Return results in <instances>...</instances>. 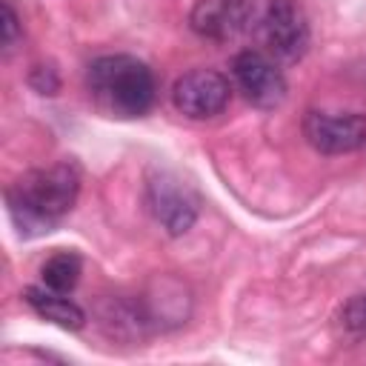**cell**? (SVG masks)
<instances>
[{"label": "cell", "mask_w": 366, "mask_h": 366, "mask_svg": "<svg viewBox=\"0 0 366 366\" xmlns=\"http://www.w3.org/2000/svg\"><path fill=\"white\" fill-rule=\"evenodd\" d=\"M80 194V172L74 163H54L20 174L9 192V214L23 237L51 232L74 206Z\"/></svg>", "instance_id": "6da1fadb"}, {"label": "cell", "mask_w": 366, "mask_h": 366, "mask_svg": "<svg viewBox=\"0 0 366 366\" xmlns=\"http://www.w3.org/2000/svg\"><path fill=\"white\" fill-rule=\"evenodd\" d=\"M86 89L106 117H140L154 106V71L132 54H103L86 69Z\"/></svg>", "instance_id": "7a4b0ae2"}, {"label": "cell", "mask_w": 366, "mask_h": 366, "mask_svg": "<svg viewBox=\"0 0 366 366\" xmlns=\"http://www.w3.org/2000/svg\"><path fill=\"white\" fill-rule=\"evenodd\" d=\"M309 17L295 0H272L260 17V43L266 54L283 63H295L309 49Z\"/></svg>", "instance_id": "3957f363"}, {"label": "cell", "mask_w": 366, "mask_h": 366, "mask_svg": "<svg viewBox=\"0 0 366 366\" xmlns=\"http://www.w3.org/2000/svg\"><path fill=\"white\" fill-rule=\"evenodd\" d=\"M303 134L320 154H349L366 146V117L360 112H320L309 109Z\"/></svg>", "instance_id": "277c9868"}, {"label": "cell", "mask_w": 366, "mask_h": 366, "mask_svg": "<svg viewBox=\"0 0 366 366\" xmlns=\"http://www.w3.org/2000/svg\"><path fill=\"white\" fill-rule=\"evenodd\" d=\"M232 77L243 97L257 109H274L286 100V77L277 69L274 57L246 49L232 57Z\"/></svg>", "instance_id": "5b68a950"}, {"label": "cell", "mask_w": 366, "mask_h": 366, "mask_svg": "<svg viewBox=\"0 0 366 366\" xmlns=\"http://www.w3.org/2000/svg\"><path fill=\"white\" fill-rule=\"evenodd\" d=\"M232 97L229 80L214 69H192L180 74L172 86V103L180 114L192 120H209L226 109Z\"/></svg>", "instance_id": "8992f818"}, {"label": "cell", "mask_w": 366, "mask_h": 366, "mask_svg": "<svg viewBox=\"0 0 366 366\" xmlns=\"http://www.w3.org/2000/svg\"><path fill=\"white\" fill-rule=\"evenodd\" d=\"M146 203L149 212L154 214V220L172 234H186L192 229V223L197 220V200L189 192V186L169 174V172H157L149 177L146 183Z\"/></svg>", "instance_id": "52a82bcc"}, {"label": "cell", "mask_w": 366, "mask_h": 366, "mask_svg": "<svg viewBox=\"0 0 366 366\" xmlns=\"http://www.w3.org/2000/svg\"><path fill=\"white\" fill-rule=\"evenodd\" d=\"M252 23L249 0H194L189 11V26L203 40L229 43L240 37Z\"/></svg>", "instance_id": "ba28073f"}, {"label": "cell", "mask_w": 366, "mask_h": 366, "mask_svg": "<svg viewBox=\"0 0 366 366\" xmlns=\"http://www.w3.org/2000/svg\"><path fill=\"white\" fill-rule=\"evenodd\" d=\"M23 300L31 306V312H37L43 320L57 323L60 329L77 332L86 323V312L74 300H69L66 292H54L49 286H29L23 292Z\"/></svg>", "instance_id": "9c48e42d"}, {"label": "cell", "mask_w": 366, "mask_h": 366, "mask_svg": "<svg viewBox=\"0 0 366 366\" xmlns=\"http://www.w3.org/2000/svg\"><path fill=\"white\" fill-rule=\"evenodd\" d=\"M80 274H83V260L74 252H57L40 269L43 286H49L54 292H71L77 286Z\"/></svg>", "instance_id": "30bf717a"}, {"label": "cell", "mask_w": 366, "mask_h": 366, "mask_svg": "<svg viewBox=\"0 0 366 366\" xmlns=\"http://www.w3.org/2000/svg\"><path fill=\"white\" fill-rule=\"evenodd\" d=\"M337 323L346 335H366V295H355L352 300H346L337 315Z\"/></svg>", "instance_id": "8fae6325"}, {"label": "cell", "mask_w": 366, "mask_h": 366, "mask_svg": "<svg viewBox=\"0 0 366 366\" xmlns=\"http://www.w3.org/2000/svg\"><path fill=\"white\" fill-rule=\"evenodd\" d=\"M17 34H20V20H17V11L11 9V3H9V0H3V49H6V51L14 46Z\"/></svg>", "instance_id": "7c38bea8"}, {"label": "cell", "mask_w": 366, "mask_h": 366, "mask_svg": "<svg viewBox=\"0 0 366 366\" xmlns=\"http://www.w3.org/2000/svg\"><path fill=\"white\" fill-rule=\"evenodd\" d=\"M29 83L40 92V94H54L57 92V74H54V69H46V66H37L34 71H31V77H29Z\"/></svg>", "instance_id": "4fadbf2b"}]
</instances>
